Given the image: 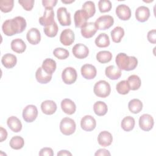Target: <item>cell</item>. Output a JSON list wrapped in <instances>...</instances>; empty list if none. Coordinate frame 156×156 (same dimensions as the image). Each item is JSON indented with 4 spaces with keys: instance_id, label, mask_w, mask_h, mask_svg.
Segmentation results:
<instances>
[{
    "instance_id": "cell-50",
    "label": "cell",
    "mask_w": 156,
    "mask_h": 156,
    "mask_svg": "<svg viewBox=\"0 0 156 156\" xmlns=\"http://www.w3.org/2000/svg\"><path fill=\"white\" fill-rule=\"evenodd\" d=\"M63 3H65V4H69V3H71L73 2H74V0H71V1H65V0H62L61 1Z\"/></svg>"
},
{
    "instance_id": "cell-14",
    "label": "cell",
    "mask_w": 156,
    "mask_h": 156,
    "mask_svg": "<svg viewBox=\"0 0 156 156\" xmlns=\"http://www.w3.org/2000/svg\"><path fill=\"white\" fill-rule=\"evenodd\" d=\"M81 74L86 79L90 80L96 76L97 70L94 66L91 64H85L80 69Z\"/></svg>"
},
{
    "instance_id": "cell-24",
    "label": "cell",
    "mask_w": 156,
    "mask_h": 156,
    "mask_svg": "<svg viewBox=\"0 0 156 156\" xmlns=\"http://www.w3.org/2000/svg\"><path fill=\"white\" fill-rule=\"evenodd\" d=\"M105 76L111 80H117L121 76V70L114 65L106 67L105 70Z\"/></svg>"
},
{
    "instance_id": "cell-12",
    "label": "cell",
    "mask_w": 156,
    "mask_h": 156,
    "mask_svg": "<svg viewBox=\"0 0 156 156\" xmlns=\"http://www.w3.org/2000/svg\"><path fill=\"white\" fill-rule=\"evenodd\" d=\"M80 126L85 131H92L96 126V121L92 116L85 115L81 119Z\"/></svg>"
},
{
    "instance_id": "cell-28",
    "label": "cell",
    "mask_w": 156,
    "mask_h": 156,
    "mask_svg": "<svg viewBox=\"0 0 156 156\" xmlns=\"http://www.w3.org/2000/svg\"><path fill=\"white\" fill-rule=\"evenodd\" d=\"M56 62L54 60L48 58L43 60L41 67L45 72L52 75V74L56 69Z\"/></svg>"
},
{
    "instance_id": "cell-6",
    "label": "cell",
    "mask_w": 156,
    "mask_h": 156,
    "mask_svg": "<svg viewBox=\"0 0 156 156\" xmlns=\"http://www.w3.org/2000/svg\"><path fill=\"white\" fill-rule=\"evenodd\" d=\"M95 25L99 30H106L113 26L114 19L110 15H102L96 19Z\"/></svg>"
},
{
    "instance_id": "cell-35",
    "label": "cell",
    "mask_w": 156,
    "mask_h": 156,
    "mask_svg": "<svg viewBox=\"0 0 156 156\" xmlns=\"http://www.w3.org/2000/svg\"><path fill=\"white\" fill-rule=\"evenodd\" d=\"M82 10L86 13L88 18L94 16L96 12L95 4L91 1H88L84 2L82 5Z\"/></svg>"
},
{
    "instance_id": "cell-23",
    "label": "cell",
    "mask_w": 156,
    "mask_h": 156,
    "mask_svg": "<svg viewBox=\"0 0 156 156\" xmlns=\"http://www.w3.org/2000/svg\"><path fill=\"white\" fill-rule=\"evenodd\" d=\"M17 62L16 57L10 53H7L4 54L1 58V63L2 65L8 69H10L13 68Z\"/></svg>"
},
{
    "instance_id": "cell-36",
    "label": "cell",
    "mask_w": 156,
    "mask_h": 156,
    "mask_svg": "<svg viewBox=\"0 0 156 156\" xmlns=\"http://www.w3.org/2000/svg\"><path fill=\"white\" fill-rule=\"evenodd\" d=\"M112 54L108 51H101L96 54L97 60L101 63H106L111 61Z\"/></svg>"
},
{
    "instance_id": "cell-33",
    "label": "cell",
    "mask_w": 156,
    "mask_h": 156,
    "mask_svg": "<svg viewBox=\"0 0 156 156\" xmlns=\"http://www.w3.org/2000/svg\"><path fill=\"white\" fill-rule=\"evenodd\" d=\"M135 124V121L134 118L130 116H127L122 119L121 123V126L124 131L129 132L134 128Z\"/></svg>"
},
{
    "instance_id": "cell-30",
    "label": "cell",
    "mask_w": 156,
    "mask_h": 156,
    "mask_svg": "<svg viewBox=\"0 0 156 156\" xmlns=\"http://www.w3.org/2000/svg\"><path fill=\"white\" fill-rule=\"evenodd\" d=\"M128 108L132 113L136 114L142 110L143 103L138 99H133L129 101Z\"/></svg>"
},
{
    "instance_id": "cell-17",
    "label": "cell",
    "mask_w": 156,
    "mask_h": 156,
    "mask_svg": "<svg viewBox=\"0 0 156 156\" xmlns=\"http://www.w3.org/2000/svg\"><path fill=\"white\" fill-rule=\"evenodd\" d=\"M26 38L28 42L33 45L37 44L41 40V34L37 28L30 29L26 34Z\"/></svg>"
},
{
    "instance_id": "cell-40",
    "label": "cell",
    "mask_w": 156,
    "mask_h": 156,
    "mask_svg": "<svg viewBox=\"0 0 156 156\" xmlns=\"http://www.w3.org/2000/svg\"><path fill=\"white\" fill-rule=\"evenodd\" d=\"M13 0H2L0 1V10L4 13L10 12L13 8Z\"/></svg>"
},
{
    "instance_id": "cell-13",
    "label": "cell",
    "mask_w": 156,
    "mask_h": 156,
    "mask_svg": "<svg viewBox=\"0 0 156 156\" xmlns=\"http://www.w3.org/2000/svg\"><path fill=\"white\" fill-rule=\"evenodd\" d=\"M75 39L74 32L70 29H64L60 34V41L65 46H70L73 43Z\"/></svg>"
},
{
    "instance_id": "cell-26",
    "label": "cell",
    "mask_w": 156,
    "mask_h": 156,
    "mask_svg": "<svg viewBox=\"0 0 156 156\" xmlns=\"http://www.w3.org/2000/svg\"><path fill=\"white\" fill-rule=\"evenodd\" d=\"M7 124L8 127L13 132H19L22 129V124L21 121L15 116L9 117L7 120Z\"/></svg>"
},
{
    "instance_id": "cell-18",
    "label": "cell",
    "mask_w": 156,
    "mask_h": 156,
    "mask_svg": "<svg viewBox=\"0 0 156 156\" xmlns=\"http://www.w3.org/2000/svg\"><path fill=\"white\" fill-rule=\"evenodd\" d=\"M88 17L86 13L82 10H78L76 11L74 15V20L76 27H82L87 23Z\"/></svg>"
},
{
    "instance_id": "cell-44",
    "label": "cell",
    "mask_w": 156,
    "mask_h": 156,
    "mask_svg": "<svg viewBox=\"0 0 156 156\" xmlns=\"http://www.w3.org/2000/svg\"><path fill=\"white\" fill-rule=\"evenodd\" d=\"M147 38L150 43L153 44L156 43V30L152 29L149 30L147 35Z\"/></svg>"
},
{
    "instance_id": "cell-43",
    "label": "cell",
    "mask_w": 156,
    "mask_h": 156,
    "mask_svg": "<svg viewBox=\"0 0 156 156\" xmlns=\"http://www.w3.org/2000/svg\"><path fill=\"white\" fill-rule=\"evenodd\" d=\"M18 3L26 11H30L34 5V0H19Z\"/></svg>"
},
{
    "instance_id": "cell-31",
    "label": "cell",
    "mask_w": 156,
    "mask_h": 156,
    "mask_svg": "<svg viewBox=\"0 0 156 156\" xmlns=\"http://www.w3.org/2000/svg\"><path fill=\"white\" fill-rule=\"evenodd\" d=\"M112 41L115 43L121 42L122 37L124 35V30L120 26H116L110 32Z\"/></svg>"
},
{
    "instance_id": "cell-15",
    "label": "cell",
    "mask_w": 156,
    "mask_h": 156,
    "mask_svg": "<svg viewBox=\"0 0 156 156\" xmlns=\"http://www.w3.org/2000/svg\"><path fill=\"white\" fill-rule=\"evenodd\" d=\"M98 29L93 22L87 23L81 27V34L86 38H91L96 33Z\"/></svg>"
},
{
    "instance_id": "cell-9",
    "label": "cell",
    "mask_w": 156,
    "mask_h": 156,
    "mask_svg": "<svg viewBox=\"0 0 156 156\" xmlns=\"http://www.w3.org/2000/svg\"><path fill=\"white\" fill-rule=\"evenodd\" d=\"M154 124L152 116L149 114L142 115L139 119V126L144 131L151 130Z\"/></svg>"
},
{
    "instance_id": "cell-1",
    "label": "cell",
    "mask_w": 156,
    "mask_h": 156,
    "mask_svg": "<svg viewBox=\"0 0 156 156\" xmlns=\"http://www.w3.org/2000/svg\"><path fill=\"white\" fill-rule=\"evenodd\" d=\"M26 26V21L24 18L18 16L12 19L5 20L2 25V30L5 35L12 36L23 32Z\"/></svg>"
},
{
    "instance_id": "cell-19",
    "label": "cell",
    "mask_w": 156,
    "mask_h": 156,
    "mask_svg": "<svg viewBox=\"0 0 156 156\" xmlns=\"http://www.w3.org/2000/svg\"><path fill=\"white\" fill-rule=\"evenodd\" d=\"M150 16L149 9L146 6L138 7L135 10V18L140 22L146 21Z\"/></svg>"
},
{
    "instance_id": "cell-4",
    "label": "cell",
    "mask_w": 156,
    "mask_h": 156,
    "mask_svg": "<svg viewBox=\"0 0 156 156\" xmlns=\"http://www.w3.org/2000/svg\"><path fill=\"white\" fill-rule=\"evenodd\" d=\"M76 129L75 121L68 117L63 118L60 123V132L65 135H70L74 133Z\"/></svg>"
},
{
    "instance_id": "cell-42",
    "label": "cell",
    "mask_w": 156,
    "mask_h": 156,
    "mask_svg": "<svg viewBox=\"0 0 156 156\" xmlns=\"http://www.w3.org/2000/svg\"><path fill=\"white\" fill-rule=\"evenodd\" d=\"M98 8L101 13L108 12L112 9V3L109 0H100L98 2Z\"/></svg>"
},
{
    "instance_id": "cell-37",
    "label": "cell",
    "mask_w": 156,
    "mask_h": 156,
    "mask_svg": "<svg viewBox=\"0 0 156 156\" xmlns=\"http://www.w3.org/2000/svg\"><path fill=\"white\" fill-rule=\"evenodd\" d=\"M9 145L11 148L15 150H19L23 147L24 145V140L21 136H15L10 140Z\"/></svg>"
},
{
    "instance_id": "cell-47",
    "label": "cell",
    "mask_w": 156,
    "mask_h": 156,
    "mask_svg": "<svg viewBox=\"0 0 156 156\" xmlns=\"http://www.w3.org/2000/svg\"><path fill=\"white\" fill-rule=\"evenodd\" d=\"M110 152L105 149H99L94 154V155H110Z\"/></svg>"
},
{
    "instance_id": "cell-22",
    "label": "cell",
    "mask_w": 156,
    "mask_h": 156,
    "mask_svg": "<svg viewBox=\"0 0 156 156\" xmlns=\"http://www.w3.org/2000/svg\"><path fill=\"white\" fill-rule=\"evenodd\" d=\"M56 103L52 100H46L41 104V109L43 113L51 115L54 114L57 110Z\"/></svg>"
},
{
    "instance_id": "cell-27",
    "label": "cell",
    "mask_w": 156,
    "mask_h": 156,
    "mask_svg": "<svg viewBox=\"0 0 156 156\" xmlns=\"http://www.w3.org/2000/svg\"><path fill=\"white\" fill-rule=\"evenodd\" d=\"M10 45L12 50L18 54L24 52L26 49V43L21 38H16L13 40Z\"/></svg>"
},
{
    "instance_id": "cell-41",
    "label": "cell",
    "mask_w": 156,
    "mask_h": 156,
    "mask_svg": "<svg viewBox=\"0 0 156 156\" xmlns=\"http://www.w3.org/2000/svg\"><path fill=\"white\" fill-rule=\"evenodd\" d=\"M54 55L60 60H64L68 57L69 51L63 48H57L53 51Z\"/></svg>"
},
{
    "instance_id": "cell-8",
    "label": "cell",
    "mask_w": 156,
    "mask_h": 156,
    "mask_svg": "<svg viewBox=\"0 0 156 156\" xmlns=\"http://www.w3.org/2000/svg\"><path fill=\"white\" fill-rule=\"evenodd\" d=\"M57 16L61 26H66L71 25V14L67 11L66 8L63 7L58 8L57 11Z\"/></svg>"
},
{
    "instance_id": "cell-11",
    "label": "cell",
    "mask_w": 156,
    "mask_h": 156,
    "mask_svg": "<svg viewBox=\"0 0 156 156\" xmlns=\"http://www.w3.org/2000/svg\"><path fill=\"white\" fill-rule=\"evenodd\" d=\"M72 52L76 58L83 59L88 55L89 49L86 45L82 43H77L73 46Z\"/></svg>"
},
{
    "instance_id": "cell-3",
    "label": "cell",
    "mask_w": 156,
    "mask_h": 156,
    "mask_svg": "<svg viewBox=\"0 0 156 156\" xmlns=\"http://www.w3.org/2000/svg\"><path fill=\"white\" fill-rule=\"evenodd\" d=\"M93 91L95 95L98 97L105 98L110 94L111 87L108 82L105 80H101L95 83Z\"/></svg>"
},
{
    "instance_id": "cell-2",
    "label": "cell",
    "mask_w": 156,
    "mask_h": 156,
    "mask_svg": "<svg viewBox=\"0 0 156 156\" xmlns=\"http://www.w3.org/2000/svg\"><path fill=\"white\" fill-rule=\"evenodd\" d=\"M115 62L118 68L124 71L133 70L138 65V60L135 57L128 56L123 52L117 54Z\"/></svg>"
},
{
    "instance_id": "cell-29",
    "label": "cell",
    "mask_w": 156,
    "mask_h": 156,
    "mask_svg": "<svg viewBox=\"0 0 156 156\" xmlns=\"http://www.w3.org/2000/svg\"><path fill=\"white\" fill-rule=\"evenodd\" d=\"M93 110L96 115L101 116L105 115L107 113L108 111V107L104 102L97 101L93 105Z\"/></svg>"
},
{
    "instance_id": "cell-48",
    "label": "cell",
    "mask_w": 156,
    "mask_h": 156,
    "mask_svg": "<svg viewBox=\"0 0 156 156\" xmlns=\"http://www.w3.org/2000/svg\"><path fill=\"white\" fill-rule=\"evenodd\" d=\"M0 133H1V140H0V141L2 142L3 141L7 139V132L2 127H0Z\"/></svg>"
},
{
    "instance_id": "cell-46",
    "label": "cell",
    "mask_w": 156,
    "mask_h": 156,
    "mask_svg": "<svg viewBox=\"0 0 156 156\" xmlns=\"http://www.w3.org/2000/svg\"><path fill=\"white\" fill-rule=\"evenodd\" d=\"M57 2V0H43L42 4L46 8H52L54 7Z\"/></svg>"
},
{
    "instance_id": "cell-7",
    "label": "cell",
    "mask_w": 156,
    "mask_h": 156,
    "mask_svg": "<svg viewBox=\"0 0 156 156\" xmlns=\"http://www.w3.org/2000/svg\"><path fill=\"white\" fill-rule=\"evenodd\" d=\"M38 116V110L34 105H28L23 110V118L27 122H32Z\"/></svg>"
},
{
    "instance_id": "cell-45",
    "label": "cell",
    "mask_w": 156,
    "mask_h": 156,
    "mask_svg": "<svg viewBox=\"0 0 156 156\" xmlns=\"http://www.w3.org/2000/svg\"><path fill=\"white\" fill-rule=\"evenodd\" d=\"M40 156H52L54 155L53 150L51 147H43L39 152Z\"/></svg>"
},
{
    "instance_id": "cell-49",
    "label": "cell",
    "mask_w": 156,
    "mask_h": 156,
    "mask_svg": "<svg viewBox=\"0 0 156 156\" xmlns=\"http://www.w3.org/2000/svg\"><path fill=\"white\" fill-rule=\"evenodd\" d=\"M57 155H72V154L66 150H61L57 153Z\"/></svg>"
},
{
    "instance_id": "cell-32",
    "label": "cell",
    "mask_w": 156,
    "mask_h": 156,
    "mask_svg": "<svg viewBox=\"0 0 156 156\" xmlns=\"http://www.w3.org/2000/svg\"><path fill=\"white\" fill-rule=\"evenodd\" d=\"M94 42L99 48H106L110 44L109 37L105 33H101L96 38Z\"/></svg>"
},
{
    "instance_id": "cell-16",
    "label": "cell",
    "mask_w": 156,
    "mask_h": 156,
    "mask_svg": "<svg viewBox=\"0 0 156 156\" xmlns=\"http://www.w3.org/2000/svg\"><path fill=\"white\" fill-rule=\"evenodd\" d=\"M116 14L121 20L126 21L131 17V10L126 4H119L116 8Z\"/></svg>"
},
{
    "instance_id": "cell-20",
    "label": "cell",
    "mask_w": 156,
    "mask_h": 156,
    "mask_svg": "<svg viewBox=\"0 0 156 156\" xmlns=\"http://www.w3.org/2000/svg\"><path fill=\"white\" fill-rule=\"evenodd\" d=\"M98 143L103 147L108 146L113 141L112 135L106 130L101 132L98 136Z\"/></svg>"
},
{
    "instance_id": "cell-21",
    "label": "cell",
    "mask_w": 156,
    "mask_h": 156,
    "mask_svg": "<svg viewBox=\"0 0 156 156\" xmlns=\"http://www.w3.org/2000/svg\"><path fill=\"white\" fill-rule=\"evenodd\" d=\"M61 108L65 113L67 115H73L76 112V105L71 99L66 98L62 101Z\"/></svg>"
},
{
    "instance_id": "cell-34",
    "label": "cell",
    "mask_w": 156,
    "mask_h": 156,
    "mask_svg": "<svg viewBox=\"0 0 156 156\" xmlns=\"http://www.w3.org/2000/svg\"><path fill=\"white\" fill-rule=\"evenodd\" d=\"M129 88L132 90H136L140 88L141 84V81L139 76L135 74L130 76L127 80Z\"/></svg>"
},
{
    "instance_id": "cell-39",
    "label": "cell",
    "mask_w": 156,
    "mask_h": 156,
    "mask_svg": "<svg viewBox=\"0 0 156 156\" xmlns=\"http://www.w3.org/2000/svg\"><path fill=\"white\" fill-rule=\"evenodd\" d=\"M117 92L120 94H127L130 90L127 80H121L116 85Z\"/></svg>"
},
{
    "instance_id": "cell-25",
    "label": "cell",
    "mask_w": 156,
    "mask_h": 156,
    "mask_svg": "<svg viewBox=\"0 0 156 156\" xmlns=\"http://www.w3.org/2000/svg\"><path fill=\"white\" fill-rule=\"evenodd\" d=\"M35 78L39 83L45 84L51 81L52 79V75L45 72L42 67H39L36 71Z\"/></svg>"
},
{
    "instance_id": "cell-10",
    "label": "cell",
    "mask_w": 156,
    "mask_h": 156,
    "mask_svg": "<svg viewBox=\"0 0 156 156\" xmlns=\"http://www.w3.org/2000/svg\"><path fill=\"white\" fill-rule=\"evenodd\" d=\"M54 12L52 8H46L44 14L39 18V23L44 27L52 24L54 22Z\"/></svg>"
},
{
    "instance_id": "cell-38",
    "label": "cell",
    "mask_w": 156,
    "mask_h": 156,
    "mask_svg": "<svg viewBox=\"0 0 156 156\" xmlns=\"http://www.w3.org/2000/svg\"><path fill=\"white\" fill-rule=\"evenodd\" d=\"M58 26L55 21H54L52 24L47 26L44 27L43 31L44 34L50 38L54 37L57 35L58 32Z\"/></svg>"
},
{
    "instance_id": "cell-5",
    "label": "cell",
    "mask_w": 156,
    "mask_h": 156,
    "mask_svg": "<svg viewBox=\"0 0 156 156\" xmlns=\"http://www.w3.org/2000/svg\"><path fill=\"white\" fill-rule=\"evenodd\" d=\"M77 77L76 70L73 67H66L63 69L62 73L63 82L67 85L74 83Z\"/></svg>"
}]
</instances>
